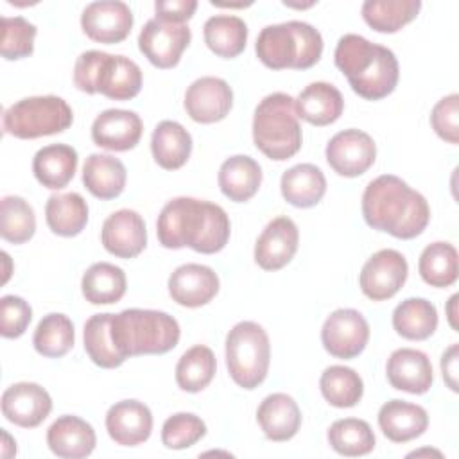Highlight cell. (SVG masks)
<instances>
[{
    "label": "cell",
    "mask_w": 459,
    "mask_h": 459,
    "mask_svg": "<svg viewBox=\"0 0 459 459\" xmlns=\"http://www.w3.org/2000/svg\"><path fill=\"white\" fill-rule=\"evenodd\" d=\"M230 231L228 213L219 204L194 197L170 199L156 221L158 240L163 247L188 246L203 255L221 251L230 240Z\"/></svg>",
    "instance_id": "6da1fadb"
},
{
    "label": "cell",
    "mask_w": 459,
    "mask_h": 459,
    "mask_svg": "<svg viewBox=\"0 0 459 459\" xmlns=\"http://www.w3.org/2000/svg\"><path fill=\"white\" fill-rule=\"evenodd\" d=\"M362 215L369 228L409 240L427 228L430 208L403 179L382 174L369 181L362 194Z\"/></svg>",
    "instance_id": "7a4b0ae2"
},
{
    "label": "cell",
    "mask_w": 459,
    "mask_h": 459,
    "mask_svg": "<svg viewBox=\"0 0 459 459\" xmlns=\"http://www.w3.org/2000/svg\"><path fill=\"white\" fill-rule=\"evenodd\" d=\"M335 66L346 75L351 90L366 100H380L398 84V59L387 47L359 34L339 38L333 52Z\"/></svg>",
    "instance_id": "3957f363"
},
{
    "label": "cell",
    "mask_w": 459,
    "mask_h": 459,
    "mask_svg": "<svg viewBox=\"0 0 459 459\" xmlns=\"http://www.w3.org/2000/svg\"><path fill=\"white\" fill-rule=\"evenodd\" d=\"M111 335L124 359L161 355L179 342V323L161 310L126 308L111 314Z\"/></svg>",
    "instance_id": "277c9868"
},
{
    "label": "cell",
    "mask_w": 459,
    "mask_h": 459,
    "mask_svg": "<svg viewBox=\"0 0 459 459\" xmlns=\"http://www.w3.org/2000/svg\"><path fill=\"white\" fill-rule=\"evenodd\" d=\"M258 59L273 70H307L323 54V38L307 22H285L260 30L255 45Z\"/></svg>",
    "instance_id": "5b68a950"
},
{
    "label": "cell",
    "mask_w": 459,
    "mask_h": 459,
    "mask_svg": "<svg viewBox=\"0 0 459 459\" xmlns=\"http://www.w3.org/2000/svg\"><path fill=\"white\" fill-rule=\"evenodd\" d=\"M74 84L90 95L102 93L111 100H129L142 90V70L126 56L86 50L74 65Z\"/></svg>",
    "instance_id": "8992f818"
},
{
    "label": "cell",
    "mask_w": 459,
    "mask_h": 459,
    "mask_svg": "<svg viewBox=\"0 0 459 459\" xmlns=\"http://www.w3.org/2000/svg\"><path fill=\"white\" fill-rule=\"evenodd\" d=\"M253 142L276 161L289 160L301 149V126L290 95L276 91L260 100L253 117Z\"/></svg>",
    "instance_id": "52a82bcc"
},
{
    "label": "cell",
    "mask_w": 459,
    "mask_h": 459,
    "mask_svg": "<svg viewBox=\"0 0 459 459\" xmlns=\"http://www.w3.org/2000/svg\"><path fill=\"white\" fill-rule=\"evenodd\" d=\"M271 344L255 321L237 323L226 335V366L233 382L244 389L258 387L269 371Z\"/></svg>",
    "instance_id": "ba28073f"
},
{
    "label": "cell",
    "mask_w": 459,
    "mask_h": 459,
    "mask_svg": "<svg viewBox=\"0 0 459 459\" xmlns=\"http://www.w3.org/2000/svg\"><path fill=\"white\" fill-rule=\"evenodd\" d=\"M74 122V111L65 99L56 95L27 97L4 111V131L22 140H34L66 131Z\"/></svg>",
    "instance_id": "9c48e42d"
},
{
    "label": "cell",
    "mask_w": 459,
    "mask_h": 459,
    "mask_svg": "<svg viewBox=\"0 0 459 459\" xmlns=\"http://www.w3.org/2000/svg\"><path fill=\"white\" fill-rule=\"evenodd\" d=\"M190 39L192 32L186 23H170L152 18L138 34V48L154 66L172 68L179 63Z\"/></svg>",
    "instance_id": "30bf717a"
},
{
    "label": "cell",
    "mask_w": 459,
    "mask_h": 459,
    "mask_svg": "<svg viewBox=\"0 0 459 459\" xmlns=\"http://www.w3.org/2000/svg\"><path fill=\"white\" fill-rule=\"evenodd\" d=\"M321 341L325 350L335 359H353L366 348L369 341V325L355 308L333 310L323 328Z\"/></svg>",
    "instance_id": "8fae6325"
},
{
    "label": "cell",
    "mask_w": 459,
    "mask_h": 459,
    "mask_svg": "<svg viewBox=\"0 0 459 459\" xmlns=\"http://www.w3.org/2000/svg\"><path fill=\"white\" fill-rule=\"evenodd\" d=\"M409 265L396 249H380L362 265L359 283L360 290L373 301L393 298L405 283Z\"/></svg>",
    "instance_id": "7c38bea8"
},
{
    "label": "cell",
    "mask_w": 459,
    "mask_h": 459,
    "mask_svg": "<svg viewBox=\"0 0 459 459\" xmlns=\"http://www.w3.org/2000/svg\"><path fill=\"white\" fill-rule=\"evenodd\" d=\"M325 154L328 165L339 176L357 178L375 163L377 145L368 133L344 129L330 138Z\"/></svg>",
    "instance_id": "4fadbf2b"
},
{
    "label": "cell",
    "mask_w": 459,
    "mask_h": 459,
    "mask_svg": "<svg viewBox=\"0 0 459 459\" xmlns=\"http://www.w3.org/2000/svg\"><path fill=\"white\" fill-rule=\"evenodd\" d=\"M133 13L126 2L100 0L91 2L81 14L84 34L99 43L113 45L124 41L133 29Z\"/></svg>",
    "instance_id": "5bb4252c"
},
{
    "label": "cell",
    "mask_w": 459,
    "mask_h": 459,
    "mask_svg": "<svg viewBox=\"0 0 459 459\" xmlns=\"http://www.w3.org/2000/svg\"><path fill=\"white\" fill-rule=\"evenodd\" d=\"M233 106L231 86L221 77L195 79L185 93L186 115L199 124H213L230 113Z\"/></svg>",
    "instance_id": "9a60e30c"
},
{
    "label": "cell",
    "mask_w": 459,
    "mask_h": 459,
    "mask_svg": "<svg viewBox=\"0 0 459 459\" xmlns=\"http://www.w3.org/2000/svg\"><path fill=\"white\" fill-rule=\"evenodd\" d=\"M52 411V398L45 387L34 382H16L9 385L2 394V414L7 421L34 429Z\"/></svg>",
    "instance_id": "2e32d148"
},
{
    "label": "cell",
    "mask_w": 459,
    "mask_h": 459,
    "mask_svg": "<svg viewBox=\"0 0 459 459\" xmlns=\"http://www.w3.org/2000/svg\"><path fill=\"white\" fill-rule=\"evenodd\" d=\"M100 240L108 253L118 258H134L147 246L145 222L134 210H117L104 221Z\"/></svg>",
    "instance_id": "e0dca14e"
},
{
    "label": "cell",
    "mask_w": 459,
    "mask_h": 459,
    "mask_svg": "<svg viewBox=\"0 0 459 459\" xmlns=\"http://www.w3.org/2000/svg\"><path fill=\"white\" fill-rule=\"evenodd\" d=\"M299 231L290 217L273 219L255 244V262L264 271H278L285 267L296 255Z\"/></svg>",
    "instance_id": "ac0fdd59"
},
{
    "label": "cell",
    "mask_w": 459,
    "mask_h": 459,
    "mask_svg": "<svg viewBox=\"0 0 459 459\" xmlns=\"http://www.w3.org/2000/svg\"><path fill=\"white\" fill-rule=\"evenodd\" d=\"M217 292L219 276L208 265L183 264L169 276V294L181 307H203L210 303Z\"/></svg>",
    "instance_id": "d6986e66"
},
{
    "label": "cell",
    "mask_w": 459,
    "mask_h": 459,
    "mask_svg": "<svg viewBox=\"0 0 459 459\" xmlns=\"http://www.w3.org/2000/svg\"><path fill=\"white\" fill-rule=\"evenodd\" d=\"M143 133L142 118L129 109H106L91 124V140L108 151H129L138 145Z\"/></svg>",
    "instance_id": "ffe728a7"
},
{
    "label": "cell",
    "mask_w": 459,
    "mask_h": 459,
    "mask_svg": "<svg viewBox=\"0 0 459 459\" xmlns=\"http://www.w3.org/2000/svg\"><path fill=\"white\" fill-rule=\"evenodd\" d=\"M106 429L122 446H136L149 439L152 430L151 409L138 400H122L108 409Z\"/></svg>",
    "instance_id": "44dd1931"
},
{
    "label": "cell",
    "mask_w": 459,
    "mask_h": 459,
    "mask_svg": "<svg viewBox=\"0 0 459 459\" xmlns=\"http://www.w3.org/2000/svg\"><path fill=\"white\" fill-rule=\"evenodd\" d=\"M389 384L411 394H423L430 389L434 382L430 359L414 348L394 350L385 366Z\"/></svg>",
    "instance_id": "7402d4cb"
},
{
    "label": "cell",
    "mask_w": 459,
    "mask_h": 459,
    "mask_svg": "<svg viewBox=\"0 0 459 459\" xmlns=\"http://www.w3.org/2000/svg\"><path fill=\"white\" fill-rule=\"evenodd\" d=\"M97 443L93 427L79 416H59L47 430V445L57 457L81 459L88 457Z\"/></svg>",
    "instance_id": "603a6c76"
},
{
    "label": "cell",
    "mask_w": 459,
    "mask_h": 459,
    "mask_svg": "<svg viewBox=\"0 0 459 459\" xmlns=\"http://www.w3.org/2000/svg\"><path fill=\"white\" fill-rule=\"evenodd\" d=\"M378 427L393 443H407L427 430L429 414L421 405L405 400H391L378 411Z\"/></svg>",
    "instance_id": "cb8c5ba5"
},
{
    "label": "cell",
    "mask_w": 459,
    "mask_h": 459,
    "mask_svg": "<svg viewBox=\"0 0 459 459\" xmlns=\"http://www.w3.org/2000/svg\"><path fill=\"white\" fill-rule=\"evenodd\" d=\"M294 108L298 118L323 127L333 124L342 115L344 99L333 84L316 81L299 91L298 99H294Z\"/></svg>",
    "instance_id": "d4e9b609"
},
{
    "label": "cell",
    "mask_w": 459,
    "mask_h": 459,
    "mask_svg": "<svg viewBox=\"0 0 459 459\" xmlns=\"http://www.w3.org/2000/svg\"><path fill=\"white\" fill-rule=\"evenodd\" d=\"M256 421L271 441H289L301 425V411L292 396L273 393L265 396L256 411Z\"/></svg>",
    "instance_id": "484cf974"
},
{
    "label": "cell",
    "mask_w": 459,
    "mask_h": 459,
    "mask_svg": "<svg viewBox=\"0 0 459 459\" xmlns=\"http://www.w3.org/2000/svg\"><path fill=\"white\" fill-rule=\"evenodd\" d=\"M77 151L66 143H52L41 147L32 160L36 179L50 190L65 188L77 170Z\"/></svg>",
    "instance_id": "4316f807"
},
{
    "label": "cell",
    "mask_w": 459,
    "mask_h": 459,
    "mask_svg": "<svg viewBox=\"0 0 459 459\" xmlns=\"http://www.w3.org/2000/svg\"><path fill=\"white\" fill-rule=\"evenodd\" d=\"M217 181L221 192L230 201L244 203L258 192L262 185V169L253 158L235 154L222 161Z\"/></svg>",
    "instance_id": "83f0119b"
},
{
    "label": "cell",
    "mask_w": 459,
    "mask_h": 459,
    "mask_svg": "<svg viewBox=\"0 0 459 459\" xmlns=\"http://www.w3.org/2000/svg\"><path fill=\"white\" fill-rule=\"evenodd\" d=\"M127 172L124 163L111 154H90L82 167L86 190L99 199H115L124 192Z\"/></svg>",
    "instance_id": "f1b7e54d"
},
{
    "label": "cell",
    "mask_w": 459,
    "mask_h": 459,
    "mask_svg": "<svg viewBox=\"0 0 459 459\" xmlns=\"http://www.w3.org/2000/svg\"><path fill=\"white\" fill-rule=\"evenodd\" d=\"M280 190L289 204L296 208H310L323 199L326 192V179L319 167L312 163H299L283 172Z\"/></svg>",
    "instance_id": "f546056e"
},
{
    "label": "cell",
    "mask_w": 459,
    "mask_h": 459,
    "mask_svg": "<svg viewBox=\"0 0 459 459\" xmlns=\"http://www.w3.org/2000/svg\"><path fill=\"white\" fill-rule=\"evenodd\" d=\"M154 161L165 170L181 169L192 152L190 133L174 120H161L151 136Z\"/></svg>",
    "instance_id": "4dcf8cb0"
},
{
    "label": "cell",
    "mask_w": 459,
    "mask_h": 459,
    "mask_svg": "<svg viewBox=\"0 0 459 459\" xmlns=\"http://www.w3.org/2000/svg\"><path fill=\"white\" fill-rule=\"evenodd\" d=\"M45 219L52 233L59 237H75L88 222V204L77 192L54 194L45 204Z\"/></svg>",
    "instance_id": "1f68e13d"
},
{
    "label": "cell",
    "mask_w": 459,
    "mask_h": 459,
    "mask_svg": "<svg viewBox=\"0 0 459 459\" xmlns=\"http://www.w3.org/2000/svg\"><path fill=\"white\" fill-rule=\"evenodd\" d=\"M126 273L109 262H97L86 269L81 280L82 296L91 305H111L126 294Z\"/></svg>",
    "instance_id": "d6a6232c"
},
{
    "label": "cell",
    "mask_w": 459,
    "mask_h": 459,
    "mask_svg": "<svg viewBox=\"0 0 459 459\" xmlns=\"http://www.w3.org/2000/svg\"><path fill=\"white\" fill-rule=\"evenodd\" d=\"M204 43L219 57H237L247 41V25L233 14H215L203 27Z\"/></svg>",
    "instance_id": "836d02e7"
},
{
    "label": "cell",
    "mask_w": 459,
    "mask_h": 459,
    "mask_svg": "<svg viewBox=\"0 0 459 459\" xmlns=\"http://www.w3.org/2000/svg\"><path fill=\"white\" fill-rule=\"evenodd\" d=\"M393 328L409 341H425L437 328V310L425 298H407L393 312Z\"/></svg>",
    "instance_id": "e575fe53"
},
{
    "label": "cell",
    "mask_w": 459,
    "mask_h": 459,
    "mask_svg": "<svg viewBox=\"0 0 459 459\" xmlns=\"http://www.w3.org/2000/svg\"><path fill=\"white\" fill-rule=\"evenodd\" d=\"M420 9V0H366L360 13L373 30L391 34L412 22Z\"/></svg>",
    "instance_id": "d590c367"
},
{
    "label": "cell",
    "mask_w": 459,
    "mask_h": 459,
    "mask_svg": "<svg viewBox=\"0 0 459 459\" xmlns=\"http://www.w3.org/2000/svg\"><path fill=\"white\" fill-rule=\"evenodd\" d=\"M84 350L99 368H118L126 359L118 353L111 335V314H95L84 323Z\"/></svg>",
    "instance_id": "8d00e7d4"
},
{
    "label": "cell",
    "mask_w": 459,
    "mask_h": 459,
    "mask_svg": "<svg viewBox=\"0 0 459 459\" xmlns=\"http://www.w3.org/2000/svg\"><path fill=\"white\" fill-rule=\"evenodd\" d=\"M217 360L213 351L204 344H195L186 350L176 364V382L186 393L203 391L213 378Z\"/></svg>",
    "instance_id": "74e56055"
},
{
    "label": "cell",
    "mask_w": 459,
    "mask_h": 459,
    "mask_svg": "<svg viewBox=\"0 0 459 459\" xmlns=\"http://www.w3.org/2000/svg\"><path fill=\"white\" fill-rule=\"evenodd\" d=\"M75 341L74 323L65 314H47L36 326L32 344L36 351L48 359H59L66 355Z\"/></svg>",
    "instance_id": "f35d334b"
},
{
    "label": "cell",
    "mask_w": 459,
    "mask_h": 459,
    "mask_svg": "<svg viewBox=\"0 0 459 459\" xmlns=\"http://www.w3.org/2000/svg\"><path fill=\"white\" fill-rule=\"evenodd\" d=\"M319 389L330 405L348 409L360 402L364 384L355 369L346 366H330L321 373Z\"/></svg>",
    "instance_id": "ab89813d"
},
{
    "label": "cell",
    "mask_w": 459,
    "mask_h": 459,
    "mask_svg": "<svg viewBox=\"0 0 459 459\" xmlns=\"http://www.w3.org/2000/svg\"><path fill=\"white\" fill-rule=\"evenodd\" d=\"M418 271L432 287H450L457 280V249L450 242L429 244L418 260Z\"/></svg>",
    "instance_id": "60d3db41"
},
{
    "label": "cell",
    "mask_w": 459,
    "mask_h": 459,
    "mask_svg": "<svg viewBox=\"0 0 459 459\" xmlns=\"http://www.w3.org/2000/svg\"><path fill=\"white\" fill-rule=\"evenodd\" d=\"M328 443L341 455L359 457L375 448V434L368 421L359 418H342L330 425Z\"/></svg>",
    "instance_id": "b9f144b4"
},
{
    "label": "cell",
    "mask_w": 459,
    "mask_h": 459,
    "mask_svg": "<svg viewBox=\"0 0 459 459\" xmlns=\"http://www.w3.org/2000/svg\"><path fill=\"white\" fill-rule=\"evenodd\" d=\"M36 231L32 206L20 195H5L0 203V235L11 244H23Z\"/></svg>",
    "instance_id": "7bdbcfd3"
},
{
    "label": "cell",
    "mask_w": 459,
    "mask_h": 459,
    "mask_svg": "<svg viewBox=\"0 0 459 459\" xmlns=\"http://www.w3.org/2000/svg\"><path fill=\"white\" fill-rule=\"evenodd\" d=\"M2 39H0V52L7 61L22 59L32 54L34 50V38H36V25L25 20L23 16H2Z\"/></svg>",
    "instance_id": "ee69618b"
},
{
    "label": "cell",
    "mask_w": 459,
    "mask_h": 459,
    "mask_svg": "<svg viewBox=\"0 0 459 459\" xmlns=\"http://www.w3.org/2000/svg\"><path fill=\"white\" fill-rule=\"evenodd\" d=\"M206 434L204 421L192 412H178L165 420L161 427V443L172 450H183L195 445Z\"/></svg>",
    "instance_id": "f6af8a7d"
},
{
    "label": "cell",
    "mask_w": 459,
    "mask_h": 459,
    "mask_svg": "<svg viewBox=\"0 0 459 459\" xmlns=\"http://www.w3.org/2000/svg\"><path fill=\"white\" fill-rule=\"evenodd\" d=\"M32 319L30 305L14 294L2 296L0 299V333L7 339H16L25 333Z\"/></svg>",
    "instance_id": "bcb514c9"
},
{
    "label": "cell",
    "mask_w": 459,
    "mask_h": 459,
    "mask_svg": "<svg viewBox=\"0 0 459 459\" xmlns=\"http://www.w3.org/2000/svg\"><path fill=\"white\" fill-rule=\"evenodd\" d=\"M459 113V95L450 93L443 97L441 100L436 102L430 113V124L432 129L439 138H443L448 143H457L459 142V124H457V115Z\"/></svg>",
    "instance_id": "7dc6e473"
},
{
    "label": "cell",
    "mask_w": 459,
    "mask_h": 459,
    "mask_svg": "<svg viewBox=\"0 0 459 459\" xmlns=\"http://www.w3.org/2000/svg\"><path fill=\"white\" fill-rule=\"evenodd\" d=\"M197 9L195 0H156V18L170 23H185Z\"/></svg>",
    "instance_id": "c3c4849f"
},
{
    "label": "cell",
    "mask_w": 459,
    "mask_h": 459,
    "mask_svg": "<svg viewBox=\"0 0 459 459\" xmlns=\"http://www.w3.org/2000/svg\"><path fill=\"white\" fill-rule=\"evenodd\" d=\"M457 359H459V344L454 342L441 355V371L446 385L457 393Z\"/></svg>",
    "instance_id": "681fc988"
},
{
    "label": "cell",
    "mask_w": 459,
    "mask_h": 459,
    "mask_svg": "<svg viewBox=\"0 0 459 459\" xmlns=\"http://www.w3.org/2000/svg\"><path fill=\"white\" fill-rule=\"evenodd\" d=\"M455 301H457V294H454L448 301V321L452 325L454 330H457V323H455Z\"/></svg>",
    "instance_id": "f907efd6"
}]
</instances>
